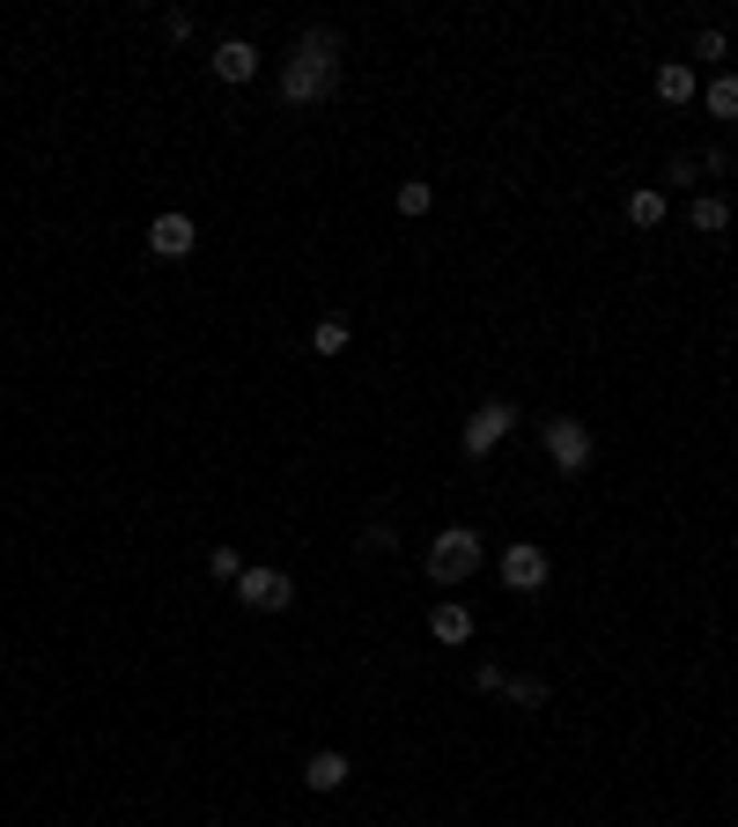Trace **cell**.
<instances>
[{
  "label": "cell",
  "instance_id": "14",
  "mask_svg": "<svg viewBox=\"0 0 738 827\" xmlns=\"http://www.w3.org/2000/svg\"><path fill=\"white\" fill-rule=\"evenodd\" d=\"M428 207H436V185H428V178H406V185H399V215H428Z\"/></svg>",
  "mask_w": 738,
  "mask_h": 827
},
{
  "label": "cell",
  "instance_id": "20",
  "mask_svg": "<svg viewBox=\"0 0 738 827\" xmlns=\"http://www.w3.org/2000/svg\"><path fill=\"white\" fill-rule=\"evenodd\" d=\"M473 687H480V695H502L510 680H502V665H480V673H473Z\"/></svg>",
  "mask_w": 738,
  "mask_h": 827
},
{
  "label": "cell",
  "instance_id": "7",
  "mask_svg": "<svg viewBox=\"0 0 738 827\" xmlns=\"http://www.w3.org/2000/svg\"><path fill=\"white\" fill-rule=\"evenodd\" d=\"M502 584L510 591H540L546 584V555L532 547V539H517L510 555H502Z\"/></svg>",
  "mask_w": 738,
  "mask_h": 827
},
{
  "label": "cell",
  "instance_id": "9",
  "mask_svg": "<svg viewBox=\"0 0 738 827\" xmlns=\"http://www.w3.org/2000/svg\"><path fill=\"white\" fill-rule=\"evenodd\" d=\"M303 783H311V791H340V783H347V754L318 747V754L303 761Z\"/></svg>",
  "mask_w": 738,
  "mask_h": 827
},
{
  "label": "cell",
  "instance_id": "13",
  "mask_svg": "<svg viewBox=\"0 0 738 827\" xmlns=\"http://www.w3.org/2000/svg\"><path fill=\"white\" fill-rule=\"evenodd\" d=\"M628 222H636V229H658V222H664V193H650V185L628 193Z\"/></svg>",
  "mask_w": 738,
  "mask_h": 827
},
{
  "label": "cell",
  "instance_id": "18",
  "mask_svg": "<svg viewBox=\"0 0 738 827\" xmlns=\"http://www.w3.org/2000/svg\"><path fill=\"white\" fill-rule=\"evenodd\" d=\"M694 60H716V67H724V30H702V37H694Z\"/></svg>",
  "mask_w": 738,
  "mask_h": 827
},
{
  "label": "cell",
  "instance_id": "3",
  "mask_svg": "<svg viewBox=\"0 0 738 827\" xmlns=\"http://www.w3.org/2000/svg\"><path fill=\"white\" fill-rule=\"evenodd\" d=\"M546 459H554V473H584L590 465V429L576 421V414L546 421Z\"/></svg>",
  "mask_w": 738,
  "mask_h": 827
},
{
  "label": "cell",
  "instance_id": "8",
  "mask_svg": "<svg viewBox=\"0 0 738 827\" xmlns=\"http://www.w3.org/2000/svg\"><path fill=\"white\" fill-rule=\"evenodd\" d=\"M215 74H221V82H251V74H259V45L221 37V45H215Z\"/></svg>",
  "mask_w": 738,
  "mask_h": 827
},
{
  "label": "cell",
  "instance_id": "4",
  "mask_svg": "<svg viewBox=\"0 0 738 827\" xmlns=\"http://www.w3.org/2000/svg\"><path fill=\"white\" fill-rule=\"evenodd\" d=\"M510 429H517V407H510V399H488V407L466 421V459H488V451L510 437Z\"/></svg>",
  "mask_w": 738,
  "mask_h": 827
},
{
  "label": "cell",
  "instance_id": "2",
  "mask_svg": "<svg viewBox=\"0 0 738 827\" xmlns=\"http://www.w3.org/2000/svg\"><path fill=\"white\" fill-rule=\"evenodd\" d=\"M473 569H480V533L473 525H443L428 539V584H466Z\"/></svg>",
  "mask_w": 738,
  "mask_h": 827
},
{
  "label": "cell",
  "instance_id": "6",
  "mask_svg": "<svg viewBox=\"0 0 738 827\" xmlns=\"http://www.w3.org/2000/svg\"><path fill=\"white\" fill-rule=\"evenodd\" d=\"M193 244H199L193 215H155L148 222V251H155V259H193Z\"/></svg>",
  "mask_w": 738,
  "mask_h": 827
},
{
  "label": "cell",
  "instance_id": "12",
  "mask_svg": "<svg viewBox=\"0 0 738 827\" xmlns=\"http://www.w3.org/2000/svg\"><path fill=\"white\" fill-rule=\"evenodd\" d=\"M702 104H709L716 119H738V74H716L709 89H702Z\"/></svg>",
  "mask_w": 738,
  "mask_h": 827
},
{
  "label": "cell",
  "instance_id": "16",
  "mask_svg": "<svg viewBox=\"0 0 738 827\" xmlns=\"http://www.w3.org/2000/svg\"><path fill=\"white\" fill-rule=\"evenodd\" d=\"M311 347H318V355H340L347 347V318H318V325H311Z\"/></svg>",
  "mask_w": 738,
  "mask_h": 827
},
{
  "label": "cell",
  "instance_id": "1",
  "mask_svg": "<svg viewBox=\"0 0 738 827\" xmlns=\"http://www.w3.org/2000/svg\"><path fill=\"white\" fill-rule=\"evenodd\" d=\"M333 52H340V37H333V30H311V37L295 45L289 74H281V97H289V104H318V97H333Z\"/></svg>",
  "mask_w": 738,
  "mask_h": 827
},
{
  "label": "cell",
  "instance_id": "15",
  "mask_svg": "<svg viewBox=\"0 0 738 827\" xmlns=\"http://www.w3.org/2000/svg\"><path fill=\"white\" fill-rule=\"evenodd\" d=\"M694 229H702V237H716V229H731V207H724V200H694Z\"/></svg>",
  "mask_w": 738,
  "mask_h": 827
},
{
  "label": "cell",
  "instance_id": "10",
  "mask_svg": "<svg viewBox=\"0 0 738 827\" xmlns=\"http://www.w3.org/2000/svg\"><path fill=\"white\" fill-rule=\"evenodd\" d=\"M428 635H436V643H466V635H473V613L458 606V599H443V606L428 613Z\"/></svg>",
  "mask_w": 738,
  "mask_h": 827
},
{
  "label": "cell",
  "instance_id": "17",
  "mask_svg": "<svg viewBox=\"0 0 738 827\" xmlns=\"http://www.w3.org/2000/svg\"><path fill=\"white\" fill-rule=\"evenodd\" d=\"M207 569H215L221 584H237V577H245V561H237V547H215V555H207Z\"/></svg>",
  "mask_w": 738,
  "mask_h": 827
},
{
  "label": "cell",
  "instance_id": "11",
  "mask_svg": "<svg viewBox=\"0 0 738 827\" xmlns=\"http://www.w3.org/2000/svg\"><path fill=\"white\" fill-rule=\"evenodd\" d=\"M658 97H664V104H687V97H694V67H687V60L658 67Z\"/></svg>",
  "mask_w": 738,
  "mask_h": 827
},
{
  "label": "cell",
  "instance_id": "19",
  "mask_svg": "<svg viewBox=\"0 0 738 827\" xmlns=\"http://www.w3.org/2000/svg\"><path fill=\"white\" fill-rule=\"evenodd\" d=\"M510 695H517L524 709H540V702H546V680H510Z\"/></svg>",
  "mask_w": 738,
  "mask_h": 827
},
{
  "label": "cell",
  "instance_id": "5",
  "mask_svg": "<svg viewBox=\"0 0 738 827\" xmlns=\"http://www.w3.org/2000/svg\"><path fill=\"white\" fill-rule=\"evenodd\" d=\"M237 599H245L251 613H281L295 599V584L281 577V569H245V577H237Z\"/></svg>",
  "mask_w": 738,
  "mask_h": 827
}]
</instances>
